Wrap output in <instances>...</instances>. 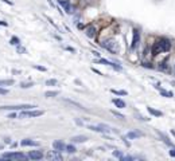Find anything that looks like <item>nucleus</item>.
I'll list each match as a JSON object with an SVG mask.
<instances>
[{"mask_svg": "<svg viewBox=\"0 0 175 161\" xmlns=\"http://www.w3.org/2000/svg\"><path fill=\"white\" fill-rule=\"evenodd\" d=\"M170 49H171L170 40L159 39L158 42H155L154 47H152V54H154V55H158V54H160V53H166V51H169Z\"/></svg>", "mask_w": 175, "mask_h": 161, "instance_id": "1", "label": "nucleus"}, {"mask_svg": "<svg viewBox=\"0 0 175 161\" xmlns=\"http://www.w3.org/2000/svg\"><path fill=\"white\" fill-rule=\"evenodd\" d=\"M102 47H104V49H106L108 51H110L112 54H117L119 51H120V46H119V43L115 39L105 40V42L102 43Z\"/></svg>", "mask_w": 175, "mask_h": 161, "instance_id": "2", "label": "nucleus"}, {"mask_svg": "<svg viewBox=\"0 0 175 161\" xmlns=\"http://www.w3.org/2000/svg\"><path fill=\"white\" fill-rule=\"evenodd\" d=\"M34 108H36L35 105L23 104V105H14V106H0V110H28V109H34Z\"/></svg>", "mask_w": 175, "mask_h": 161, "instance_id": "3", "label": "nucleus"}, {"mask_svg": "<svg viewBox=\"0 0 175 161\" xmlns=\"http://www.w3.org/2000/svg\"><path fill=\"white\" fill-rule=\"evenodd\" d=\"M43 112L42 110H31V112H22L20 110V114H19V118H34V117H39L42 116Z\"/></svg>", "mask_w": 175, "mask_h": 161, "instance_id": "4", "label": "nucleus"}, {"mask_svg": "<svg viewBox=\"0 0 175 161\" xmlns=\"http://www.w3.org/2000/svg\"><path fill=\"white\" fill-rule=\"evenodd\" d=\"M28 156L23 155L20 152H11V153H4L3 159H14V160H26Z\"/></svg>", "mask_w": 175, "mask_h": 161, "instance_id": "5", "label": "nucleus"}, {"mask_svg": "<svg viewBox=\"0 0 175 161\" xmlns=\"http://www.w3.org/2000/svg\"><path fill=\"white\" fill-rule=\"evenodd\" d=\"M88 129H90L93 132H98V133H108L110 130L109 126H106V125H89Z\"/></svg>", "mask_w": 175, "mask_h": 161, "instance_id": "6", "label": "nucleus"}, {"mask_svg": "<svg viewBox=\"0 0 175 161\" xmlns=\"http://www.w3.org/2000/svg\"><path fill=\"white\" fill-rule=\"evenodd\" d=\"M58 3H59V6H61L68 14H73V11H74L73 10V6L70 4L68 0H58Z\"/></svg>", "mask_w": 175, "mask_h": 161, "instance_id": "7", "label": "nucleus"}, {"mask_svg": "<svg viewBox=\"0 0 175 161\" xmlns=\"http://www.w3.org/2000/svg\"><path fill=\"white\" fill-rule=\"evenodd\" d=\"M140 42V32L139 30H133V39H132V49H136Z\"/></svg>", "mask_w": 175, "mask_h": 161, "instance_id": "8", "label": "nucleus"}, {"mask_svg": "<svg viewBox=\"0 0 175 161\" xmlns=\"http://www.w3.org/2000/svg\"><path fill=\"white\" fill-rule=\"evenodd\" d=\"M28 159H31V160H40V159H43V153L40 151H31L28 153Z\"/></svg>", "mask_w": 175, "mask_h": 161, "instance_id": "9", "label": "nucleus"}, {"mask_svg": "<svg viewBox=\"0 0 175 161\" xmlns=\"http://www.w3.org/2000/svg\"><path fill=\"white\" fill-rule=\"evenodd\" d=\"M53 148H54V151H58V152H62V151H65L66 149V145H65V142H62V141H54L53 142Z\"/></svg>", "mask_w": 175, "mask_h": 161, "instance_id": "10", "label": "nucleus"}, {"mask_svg": "<svg viewBox=\"0 0 175 161\" xmlns=\"http://www.w3.org/2000/svg\"><path fill=\"white\" fill-rule=\"evenodd\" d=\"M47 159H49V160H59V161H61L62 160V156H61V153H59L58 151H53V152H50L49 155H47Z\"/></svg>", "mask_w": 175, "mask_h": 161, "instance_id": "11", "label": "nucleus"}, {"mask_svg": "<svg viewBox=\"0 0 175 161\" xmlns=\"http://www.w3.org/2000/svg\"><path fill=\"white\" fill-rule=\"evenodd\" d=\"M98 63H102V65H105V66H109V67H113L115 70H121L120 66L115 65V63H112V62H109V61H106V59H100Z\"/></svg>", "mask_w": 175, "mask_h": 161, "instance_id": "12", "label": "nucleus"}, {"mask_svg": "<svg viewBox=\"0 0 175 161\" xmlns=\"http://www.w3.org/2000/svg\"><path fill=\"white\" fill-rule=\"evenodd\" d=\"M20 145L22 146H39V142L32 141V140H22Z\"/></svg>", "mask_w": 175, "mask_h": 161, "instance_id": "13", "label": "nucleus"}, {"mask_svg": "<svg viewBox=\"0 0 175 161\" xmlns=\"http://www.w3.org/2000/svg\"><path fill=\"white\" fill-rule=\"evenodd\" d=\"M86 140H88V137H85V136H76V137L72 138V142H76V144H81V142H85Z\"/></svg>", "mask_w": 175, "mask_h": 161, "instance_id": "14", "label": "nucleus"}, {"mask_svg": "<svg viewBox=\"0 0 175 161\" xmlns=\"http://www.w3.org/2000/svg\"><path fill=\"white\" fill-rule=\"evenodd\" d=\"M112 102H113V104L117 106L119 109H123V108H125V102L123 101V100H119V98H113V100H112Z\"/></svg>", "mask_w": 175, "mask_h": 161, "instance_id": "15", "label": "nucleus"}, {"mask_svg": "<svg viewBox=\"0 0 175 161\" xmlns=\"http://www.w3.org/2000/svg\"><path fill=\"white\" fill-rule=\"evenodd\" d=\"M94 35H96V28L93 27V26H89V27L86 28V36H89V38H93Z\"/></svg>", "mask_w": 175, "mask_h": 161, "instance_id": "16", "label": "nucleus"}, {"mask_svg": "<svg viewBox=\"0 0 175 161\" xmlns=\"http://www.w3.org/2000/svg\"><path fill=\"white\" fill-rule=\"evenodd\" d=\"M141 136V133H139V132H129L128 134H127V137L129 138V140H133V138H139Z\"/></svg>", "mask_w": 175, "mask_h": 161, "instance_id": "17", "label": "nucleus"}, {"mask_svg": "<svg viewBox=\"0 0 175 161\" xmlns=\"http://www.w3.org/2000/svg\"><path fill=\"white\" fill-rule=\"evenodd\" d=\"M65 102H68V104H70V105H73V106H77L78 109H81V110H85V108L81 104H78V102H76V101H72V100H65Z\"/></svg>", "mask_w": 175, "mask_h": 161, "instance_id": "18", "label": "nucleus"}, {"mask_svg": "<svg viewBox=\"0 0 175 161\" xmlns=\"http://www.w3.org/2000/svg\"><path fill=\"white\" fill-rule=\"evenodd\" d=\"M148 112H150L152 116H155V117H162V116H163V113H162V112L155 110V109H152V108H148Z\"/></svg>", "mask_w": 175, "mask_h": 161, "instance_id": "19", "label": "nucleus"}, {"mask_svg": "<svg viewBox=\"0 0 175 161\" xmlns=\"http://www.w3.org/2000/svg\"><path fill=\"white\" fill-rule=\"evenodd\" d=\"M10 85H14V80H12V79L0 80V86H10Z\"/></svg>", "mask_w": 175, "mask_h": 161, "instance_id": "20", "label": "nucleus"}, {"mask_svg": "<svg viewBox=\"0 0 175 161\" xmlns=\"http://www.w3.org/2000/svg\"><path fill=\"white\" fill-rule=\"evenodd\" d=\"M58 94H59V91L55 90V91H46V93H44V96L49 97V98H51V97H57Z\"/></svg>", "mask_w": 175, "mask_h": 161, "instance_id": "21", "label": "nucleus"}, {"mask_svg": "<svg viewBox=\"0 0 175 161\" xmlns=\"http://www.w3.org/2000/svg\"><path fill=\"white\" fill-rule=\"evenodd\" d=\"M77 149H76V146H73V145H66V152L68 153H74Z\"/></svg>", "mask_w": 175, "mask_h": 161, "instance_id": "22", "label": "nucleus"}, {"mask_svg": "<svg viewBox=\"0 0 175 161\" xmlns=\"http://www.w3.org/2000/svg\"><path fill=\"white\" fill-rule=\"evenodd\" d=\"M113 94H117V96H127V91L124 90H112Z\"/></svg>", "mask_w": 175, "mask_h": 161, "instance_id": "23", "label": "nucleus"}, {"mask_svg": "<svg viewBox=\"0 0 175 161\" xmlns=\"http://www.w3.org/2000/svg\"><path fill=\"white\" fill-rule=\"evenodd\" d=\"M10 43H11L12 46H18V45H19V39H18L16 36H14V38L10 40Z\"/></svg>", "mask_w": 175, "mask_h": 161, "instance_id": "24", "label": "nucleus"}, {"mask_svg": "<svg viewBox=\"0 0 175 161\" xmlns=\"http://www.w3.org/2000/svg\"><path fill=\"white\" fill-rule=\"evenodd\" d=\"M46 85H47V86H54V85H57V79H49V80H46Z\"/></svg>", "mask_w": 175, "mask_h": 161, "instance_id": "25", "label": "nucleus"}, {"mask_svg": "<svg viewBox=\"0 0 175 161\" xmlns=\"http://www.w3.org/2000/svg\"><path fill=\"white\" fill-rule=\"evenodd\" d=\"M160 93H162V96H165V97H173V93L171 91H166V90H160Z\"/></svg>", "mask_w": 175, "mask_h": 161, "instance_id": "26", "label": "nucleus"}, {"mask_svg": "<svg viewBox=\"0 0 175 161\" xmlns=\"http://www.w3.org/2000/svg\"><path fill=\"white\" fill-rule=\"evenodd\" d=\"M113 156L115 157H119V159H123V153L120 151H115L113 152Z\"/></svg>", "mask_w": 175, "mask_h": 161, "instance_id": "27", "label": "nucleus"}, {"mask_svg": "<svg viewBox=\"0 0 175 161\" xmlns=\"http://www.w3.org/2000/svg\"><path fill=\"white\" fill-rule=\"evenodd\" d=\"M112 114L116 116V117H119V118H121V120H124V116L120 114V113H117V112H115V110H112Z\"/></svg>", "mask_w": 175, "mask_h": 161, "instance_id": "28", "label": "nucleus"}, {"mask_svg": "<svg viewBox=\"0 0 175 161\" xmlns=\"http://www.w3.org/2000/svg\"><path fill=\"white\" fill-rule=\"evenodd\" d=\"M23 89H27V87H30V86H32V83H22L20 85Z\"/></svg>", "mask_w": 175, "mask_h": 161, "instance_id": "29", "label": "nucleus"}, {"mask_svg": "<svg viewBox=\"0 0 175 161\" xmlns=\"http://www.w3.org/2000/svg\"><path fill=\"white\" fill-rule=\"evenodd\" d=\"M7 93H8V90H7V89H3V87L0 86V94H7Z\"/></svg>", "mask_w": 175, "mask_h": 161, "instance_id": "30", "label": "nucleus"}, {"mask_svg": "<svg viewBox=\"0 0 175 161\" xmlns=\"http://www.w3.org/2000/svg\"><path fill=\"white\" fill-rule=\"evenodd\" d=\"M34 67L36 69V70H39V71H46V69H44V67H40V66H34Z\"/></svg>", "mask_w": 175, "mask_h": 161, "instance_id": "31", "label": "nucleus"}, {"mask_svg": "<svg viewBox=\"0 0 175 161\" xmlns=\"http://www.w3.org/2000/svg\"><path fill=\"white\" fill-rule=\"evenodd\" d=\"M18 53H26L24 47H18Z\"/></svg>", "mask_w": 175, "mask_h": 161, "instance_id": "32", "label": "nucleus"}, {"mask_svg": "<svg viewBox=\"0 0 175 161\" xmlns=\"http://www.w3.org/2000/svg\"><path fill=\"white\" fill-rule=\"evenodd\" d=\"M170 156H171V157H175V148H173V149L170 151Z\"/></svg>", "mask_w": 175, "mask_h": 161, "instance_id": "33", "label": "nucleus"}, {"mask_svg": "<svg viewBox=\"0 0 175 161\" xmlns=\"http://www.w3.org/2000/svg\"><path fill=\"white\" fill-rule=\"evenodd\" d=\"M4 3H7V4H10V6H12V2H10V0H3Z\"/></svg>", "mask_w": 175, "mask_h": 161, "instance_id": "34", "label": "nucleus"}, {"mask_svg": "<svg viewBox=\"0 0 175 161\" xmlns=\"http://www.w3.org/2000/svg\"><path fill=\"white\" fill-rule=\"evenodd\" d=\"M8 118H15V114H14V113H11V114L8 116Z\"/></svg>", "mask_w": 175, "mask_h": 161, "instance_id": "35", "label": "nucleus"}, {"mask_svg": "<svg viewBox=\"0 0 175 161\" xmlns=\"http://www.w3.org/2000/svg\"><path fill=\"white\" fill-rule=\"evenodd\" d=\"M0 24H2V26H7V22H0Z\"/></svg>", "mask_w": 175, "mask_h": 161, "instance_id": "36", "label": "nucleus"}]
</instances>
